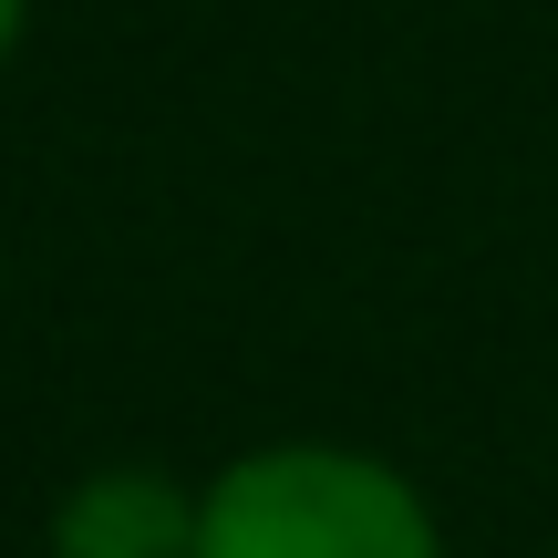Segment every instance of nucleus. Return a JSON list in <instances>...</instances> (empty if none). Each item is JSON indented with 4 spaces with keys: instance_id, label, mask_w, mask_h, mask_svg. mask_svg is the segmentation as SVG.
Masks as SVG:
<instances>
[{
    "instance_id": "f257e3e1",
    "label": "nucleus",
    "mask_w": 558,
    "mask_h": 558,
    "mask_svg": "<svg viewBox=\"0 0 558 558\" xmlns=\"http://www.w3.org/2000/svg\"><path fill=\"white\" fill-rule=\"evenodd\" d=\"M197 558H445V527L362 445H259L197 486Z\"/></svg>"
},
{
    "instance_id": "f03ea898",
    "label": "nucleus",
    "mask_w": 558,
    "mask_h": 558,
    "mask_svg": "<svg viewBox=\"0 0 558 558\" xmlns=\"http://www.w3.org/2000/svg\"><path fill=\"white\" fill-rule=\"evenodd\" d=\"M52 558H197V486L156 465H94L52 507Z\"/></svg>"
},
{
    "instance_id": "7ed1b4c3",
    "label": "nucleus",
    "mask_w": 558,
    "mask_h": 558,
    "mask_svg": "<svg viewBox=\"0 0 558 558\" xmlns=\"http://www.w3.org/2000/svg\"><path fill=\"white\" fill-rule=\"evenodd\" d=\"M21 21H32V0H0V62H11V41H21Z\"/></svg>"
}]
</instances>
